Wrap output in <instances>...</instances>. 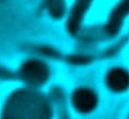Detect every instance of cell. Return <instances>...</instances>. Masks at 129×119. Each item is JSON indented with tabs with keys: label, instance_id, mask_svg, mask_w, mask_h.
Masks as SVG:
<instances>
[{
	"label": "cell",
	"instance_id": "3",
	"mask_svg": "<svg viewBox=\"0 0 129 119\" xmlns=\"http://www.w3.org/2000/svg\"><path fill=\"white\" fill-rule=\"evenodd\" d=\"M121 56L124 58V60L129 65V40L124 46V49L122 50Z\"/></svg>",
	"mask_w": 129,
	"mask_h": 119
},
{
	"label": "cell",
	"instance_id": "1",
	"mask_svg": "<svg viewBox=\"0 0 129 119\" xmlns=\"http://www.w3.org/2000/svg\"><path fill=\"white\" fill-rule=\"evenodd\" d=\"M93 76L110 104L129 101V65L121 55L99 64Z\"/></svg>",
	"mask_w": 129,
	"mask_h": 119
},
{
	"label": "cell",
	"instance_id": "4",
	"mask_svg": "<svg viewBox=\"0 0 129 119\" xmlns=\"http://www.w3.org/2000/svg\"><path fill=\"white\" fill-rule=\"evenodd\" d=\"M121 111V115L123 117L124 116V117H129V101L123 107Z\"/></svg>",
	"mask_w": 129,
	"mask_h": 119
},
{
	"label": "cell",
	"instance_id": "2",
	"mask_svg": "<svg viewBox=\"0 0 129 119\" xmlns=\"http://www.w3.org/2000/svg\"><path fill=\"white\" fill-rule=\"evenodd\" d=\"M72 111L80 117H93L108 111L109 102L104 97L93 76L85 75L73 87L70 94Z\"/></svg>",
	"mask_w": 129,
	"mask_h": 119
}]
</instances>
